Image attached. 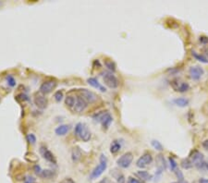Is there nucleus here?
<instances>
[{
  "mask_svg": "<svg viewBox=\"0 0 208 183\" xmlns=\"http://www.w3.org/2000/svg\"><path fill=\"white\" fill-rule=\"evenodd\" d=\"M65 105L73 112L76 113H80L82 111H84L88 106V103L86 101L83 100L80 96L78 94L71 95L70 93L67 95L65 99Z\"/></svg>",
  "mask_w": 208,
  "mask_h": 183,
  "instance_id": "1",
  "label": "nucleus"
},
{
  "mask_svg": "<svg viewBox=\"0 0 208 183\" xmlns=\"http://www.w3.org/2000/svg\"><path fill=\"white\" fill-rule=\"evenodd\" d=\"M74 133L79 139H80L83 141H90L91 136H92L91 135V131L89 130L88 127L84 123H81V122H80V123H78L75 126Z\"/></svg>",
  "mask_w": 208,
  "mask_h": 183,
  "instance_id": "2",
  "label": "nucleus"
},
{
  "mask_svg": "<svg viewBox=\"0 0 208 183\" xmlns=\"http://www.w3.org/2000/svg\"><path fill=\"white\" fill-rule=\"evenodd\" d=\"M107 159L106 155L101 154V156H100V164L92 171V173L90 175V178L91 179H94V178H99L104 173V171L107 169Z\"/></svg>",
  "mask_w": 208,
  "mask_h": 183,
  "instance_id": "3",
  "label": "nucleus"
},
{
  "mask_svg": "<svg viewBox=\"0 0 208 183\" xmlns=\"http://www.w3.org/2000/svg\"><path fill=\"white\" fill-rule=\"evenodd\" d=\"M76 93L83 100L86 101L88 104L94 103V102L97 100V95L94 93H93L92 91H89L87 89H79L76 91Z\"/></svg>",
  "mask_w": 208,
  "mask_h": 183,
  "instance_id": "4",
  "label": "nucleus"
},
{
  "mask_svg": "<svg viewBox=\"0 0 208 183\" xmlns=\"http://www.w3.org/2000/svg\"><path fill=\"white\" fill-rule=\"evenodd\" d=\"M132 160H133V154H132V153L128 152V153H125L124 154H122L117 160V164L121 168H128L131 166Z\"/></svg>",
  "mask_w": 208,
  "mask_h": 183,
  "instance_id": "5",
  "label": "nucleus"
},
{
  "mask_svg": "<svg viewBox=\"0 0 208 183\" xmlns=\"http://www.w3.org/2000/svg\"><path fill=\"white\" fill-rule=\"evenodd\" d=\"M94 120L100 122V123L103 125V127L106 129H107L110 126V124L112 123V117L107 112H101V113L95 115L94 117Z\"/></svg>",
  "mask_w": 208,
  "mask_h": 183,
  "instance_id": "6",
  "label": "nucleus"
},
{
  "mask_svg": "<svg viewBox=\"0 0 208 183\" xmlns=\"http://www.w3.org/2000/svg\"><path fill=\"white\" fill-rule=\"evenodd\" d=\"M103 80H104V83H105V84L107 87L111 88V89H115V88H117L118 86V80L116 78V76H114L110 72H105V73H104Z\"/></svg>",
  "mask_w": 208,
  "mask_h": 183,
  "instance_id": "7",
  "label": "nucleus"
},
{
  "mask_svg": "<svg viewBox=\"0 0 208 183\" xmlns=\"http://www.w3.org/2000/svg\"><path fill=\"white\" fill-rule=\"evenodd\" d=\"M152 162H153V156L151 155V154L145 153L137 160L136 166L140 168H145L149 165H151Z\"/></svg>",
  "mask_w": 208,
  "mask_h": 183,
  "instance_id": "8",
  "label": "nucleus"
},
{
  "mask_svg": "<svg viewBox=\"0 0 208 183\" xmlns=\"http://www.w3.org/2000/svg\"><path fill=\"white\" fill-rule=\"evenodd\" d=\"M33 102L35 106L40 108V109H45L47 105H48V101L47 99L45 97V95L42 93L41 92L40 93H36L34 94V98H33Z\"/></svg>",
  "mask_w": 208,
  "mask_h": 183,
  "instance_id": "9",
  "label": "nucleus"
},
{
  "mask_svg": "<svg viewBox=\"0 0 208 183\" xmlns=\"http://www.w3.org/2000/svg\"><path fill=\"white\" fill-rule=\"evenodd\" d=\"M171 84L173 89H175V91L179 93H185L190 89V85L187 83H184V81L180 80L179 79H176L172 80Z\"/></svg>",
  "mask_w": 208,
  "mask_h": 183,
  "instance_id": "10",
  "label": "nucleus"
},
{
  "mask_svg": "<svg viewBox=\"0 0 208 183\" xmlns=\"http://www.w3.org/2000/svg\"><path fill=\"white\" fill-rule=\"evenodd\" d=\"M56 87V80H46L40 86V92L43 94H47V93H50Z\"/></svg>",
  "mask_w": 208,
  "mask_h": 183,
  "instance_id": "11",
  "label": "nucleus"
},
{
  "mask_svg": "<svg viewBox=\"0 0 208 183\" xmlns=\"http://www.w3.org/2000/svg\"><path fill=\"white\" fill-rule=\"evenodd\" d=\"M190 72V75H191V78L194 80H198L201 79V77L203 75L204 71L203 69V68L199 67V66H194V67H192L189 70Z\"/></svg>",
  "mask_w": 208,
  "mask_h": 183,
  "instance_id": "12",
  "label": "nucleus"
},
{
  "mask_svg": "<svg viewBox=\"0 0 208 183\" xmlns=\"http://www.w3.org/2000/svg\"><path fill=\"white\" fill-rule=\"evenodd\" d=\"M40 153H41L42 155H43V157H44L46 160H47L48 162L54 163V164H56V163L54 154H53L46 146H41V148H40Z\"/></svg>",
  "mask_w": 208,
  "mask_h": 183,
  "instance_id": "13",
  "label": "nucleus"
},
{
  "mask_svg": "<svg viewBox=\"0 0 208 183\" xmlns=\"http://www.w3.org/2000/svg\"><path fill=\"white\" fill-rule=\"evenodd\" d=\"M191 161L194 166H199L203 162V155L199 151H194L191 155Z\"/></svg>",
  "mask_w": 208,
  "mask_h": 183,
  "instance_id": "14",
  "label": "nucleus"
},
{
  "mask_svg": "<svg viewBox=\"0 0 208 183\" xmlns=\"http://www.w3.org/2000/svg\"><path fill=\"white\" fill-rule=\"evenodd\" d=\"M87 81H88V83H89L91 86H93V87H94V88L100 90L101 92H106V91H107L106 88L104 87V86H102V85L99 83V81H98L95 78H90V79H88Z\"/></svg>",
  "mask_w": 208,
  "mask_h": 183,
  "instance_id": "15",
  "label": "nucleus"
},
{
  "mask_svg": "<svg viewBox=\"0 0 208 183\" xmlns=\"http://www.w3.org/2000/svg\"><path fill=\"white\" fill-rule=\"evenodd\" d=\"M69 130H70V126L64 124V125H60V126H58V127L56 129L55 132H56V134L58 135V136H63V135H65V134L69 131Z\"/></svg>",
  "mask_w": 208,
  "mask_h": 183,
  "instance_id": "16",
  "label": "nucleus"
},
{
  "mask_svg": "<svg viewBox=\"0 0 208 183\" xmlns=\"http://www.w3.org/2000/svg\"><path fill=\"white\" fill-rule=\"evenodd\" d=\"M174 104L179 107H185L189 105V100L186 99L184 97H179V98H176L174 99Z\"/></svg>",
  "mask_w": 208,
  "mask_h": 183,
  "instance_id": "17",
  "label": "nucleus"
},
{
  "mask_svg": "<svg viewBox=\"0 0 208 183\" xmlns=\"http://www.w3.org/2000/svg\"><path fill=\"white\" fill-rule=\"evenodd\" d=\"M71 157H72V160L73 162H78L80 157H81V151L79 147H74L72 148V151H71Z\"/></svg>",
  "mask_w": 208,
  "mask_h": 183,
  "instance_id": "18",
  "label": "nucleus"
},
{
  "mask_svg": "<svg viewBox=\"0 0 208 183\" xmlns=\"http://www.w3.org/2000/svg\"><path fill=\"white\" fill-rule=\"evenodd\" d=\"M136 176H138L139 178H142V180H150L152 178V176L147 171H143V170L138 171L136 173Z\"/></svg>",
  "mask_w": 208,
  "mask_h": 183,
  "instance_id": "19",
  "label": "nucleus"
},
{
  "mask_svg": "<svg viewBox=\"0 0 208 183\" xmlns=\"http://www.w3.org/2000/svg\"><path fill=\"white\" fill-rule=\"evenodd\" d=\"M120 148H121V145H120V144L119 142L118 141H113L112 142H111V144H110V152L112 153V154H116V153H118L119 150H120Z\"/></svg>",
  "mask_w": 208,
  "mask_h": 183,
  "instance_id": "20",
  "label": "nucleus"
},
{
  "mask_svg": "<svg viewBox=\"0 0 208 183\" xmlns=\"http://www.w3.org/2000/svg\"><path fill=\"white\" fill-rule=\"evenodd\" d=\"M39 176L41 178H51L54 176V170H51V169H43Z\"/></svg>",
  "mask_w": 208,
  "mask_h": 183,
  "instance_id": "21",
  "label": "nucleus"
},
{
  "mask_svg": "<svg viewBox=\"0 0 208 183\" xmlns=\"http://www.w3.org/2000/svg\"><path fill=\"white\" fill-rule=\"evenodd\" d=\"M105 66L111 71H115L116 70V64L114 61H112L111 59H105Z\"/></svg>",
  "mask_w": 208,
  "mask_h": 183,
  "instance_id": "22",
  "label": "nucleus"
},
{
  "mask_svg": "<svg viewBox=\"0 0 208 183\" xmlns=\"http://www.w3.org/2000/svg\"><path fill=\"white\" fill-rule=\"evenodd\" d=\"M193 56L197 60L201 61V62H203V63H208V58L205 57V56H203V55H199V54H197L196 52L193 51Z\"/></svg>",
  "mask_w": 208,
  "mask_h": 183,
  "instance_id": "23",
  "label": "nucleus"
},
{
  "mask_svg": "<svg viewBox=\"0 0 208 183\" xmlns=\"http://www.w3.org/2000/svg\"><path fill=\"white\" fill-rule=\"evenodd\" d=\"M193 164L190 159H184L181 162V167L185 169H189V168H193Z\"/></svg>",
  "mask_w": 208,
  "mask_h": 183,
  "instance_id": "24",
  "label": "nucleus"
},
{
  "mask_svg": "<svg viewBox=\"0 0 208 183\" xmlns=\"http://www.w3.org/2000/svg\"><path fill=\"white\" fill-rule=\"evenodd\" d=\"M157 162L159 163V164H158L159 170H163V169H165V162L164 157H163L161 154H159V155H158V157H157Z\"/></svg>",
  "mask_w": 208,
  "mask_h": 183,
  "instance_id": "25",
  "label": "nucleus"
},
{
  "mask_svg": "<svg viewBox=\"0 0 208 183\" xmlns=\"http://www.w3.org/2000/svg\"><path fill=\"white\" fill-rule=\"evenodd\" d=\"M151 144H152V146H153L155 150H157V151H162V150H163V146H162V144H160V142H159L158 141H155V140L152 141H151Z\"/></svg>",
  "mask_w": 208,
  "mask_h": 183,
  "instance_id": "26",
  "label": "nucleus"
},
{
  "mask_svg": "<svg viewBox=\"0 0 208 183\" xmlns=\"http://www.w3.org/2000/svg\"><path fill=\"white\" fill-rule=\"evenodd\" d=\"M169 164H170L171 170L176 171L177 170V168H178V165H177V162L175 161V159L173 157H169Z\"/></svg>",
  "mask_w": 208,
  "mask_h": 183,
  "instance_id": "27",
  "label": "nucleus"
},
{
  "mask_svg": "<svg viewBox=\"0 0 208 183\" xmlns=\"http://www.w3.org/2000/svg\"><path fill=\"white\" fill-rule=\"evenodd\" d=\"M54 97H55V100L56 102H60L62 100V98H63V92H62V91L56 92L55 94H54Z\"/></svg>",
  "mask_w": 208,
  "mask_h": 183,
  "instance_id": "28",
  "label": "nucleus"
},
{
  "mask_svg": "<svg viewBox=\"0 0 208 183\" xmlns=\"http://www.w3.org/2000/svg\"><path fill=\"white\" fill-rule=\"evenodd\" d=\"M7 80H8V84H9V86H11V87L15 86V84H16V80H15V79H14L11 75H9V76L7 77Z\"/></svg>",
  "mask_w": 208,
  "mask_h": 183,
  "instance_id": "29",
  "label": "nucleus"
},
{
  "mask_svg": "<svg viewBox=\"0 0 208 183\" xmlns=\"http://www.w3.org/2000/svg\"><path fill=\"white\" fill-rule=\"evenodd\" d=\"M27 139H28V141L30 142V144H34L36 142V137L32 134V133H30L27 135Z\"/></svg>",
  "mask_w": 208,
  "mask_h": 183,
  "instance_id": "30",
  "label": "nucleus"
},
{
  "mask_svg": "<svg viewBox=\"0 0 208 183\" xmlns=\"http://www.w3.org/2000/svg\"><path fill=\"white\" fill-rule=\"evenodd\" d=\"M35 182V178L33 177H26V178H24V182L23 183H34Z\"/></svg>",
  "mask_w": 208,
  "mask_h": 183,
  "instance_id": "31",
  "label": "nucleus"
},
{
  "mask_svg": "<svg viewBox=\"0 0 208 183\" xmlns=\"http://www.w3.org/2000/svg\"><path fill=\"white\" fill-rule=\"evenodd\" d=\"M117 181L118 183H125V177L122 174H119L117 177Z\"/></svg>",
  "mask_w": 208,
  "mask_h": 183,
  "instance_id": "32",
  "label": "nucleus"
},
{
  "mask_svg": "<svg viewBox=\"0 0 208 183\" xmlns=\"http://www.w3.org/2000/svg\"><path fill=\"white\" fill-rule=\"evenodd\" d=\"M128 183H141V181L139 179L133 178V177H130L128 178Z\"/></svg>",
  "mask_w": 208,
  "mask_h": 183,
  "instance_id": "33",
  "label": "nucleus"
},
{
  "mask_svg": "<svg viewBox=\"0 0 208 183\" xmlns=\"http://www.w3.org/2000/svg\"><path fill=\"white\" fill-rule=\"evenodd\" d=\"M33 169H34V172H35V174H37L38 176L41 174L42 170H43V169H42V168H40V166H38V165H35V166H34V168H33Z\"/></svg>",
  "mask_w": 208,
  "mask_h": 183,
  "instance_id": "34",
  "label": "nucleus"
},
{
  "mask_svg": "<svg viewBox=\"0 0 208 183\" xmlns=\"http://www.w3.org/2000/svg\"><path fill=\"white\" fill-rule=\"evenodd\" d=\"M59 183H75V181H74L72 178H65V179H63V180H61Z\"/></svg>",
  "mask_w": 208,
  "mask_h": 183,
  "instance_id": "35",
  "label": "nucleus"
},
{
  "mask_svg": "<svg viewBox=\"0 0 208 183\" xmlns=\"http://www.w3.org/2000/svg\"><path fill=\"white\" fill-rule=\"evenodd\" d=\"M200 41L202 43H208V38L206 37H200Z\"/></svg>",
  "mask_w": 208,
  "mask_h": 183,
  "instance_id": "36",
  "label": "nucleus"
},
{
  "mask_svg": "<svg viewBox=\"0 0 208 183\" xmlns=\"http://www.w3.org/2000/svg\"><path fill=\"white\" fill-rule=\"evenodd\" d=\"M199 183H208V178H200L199 179Z\"/></svg>",
  "mask_w": 208,
  "mask_h": 183,
  "instance_id": "37",
  "label": "nucleus"
},
{
  "mask_svg": "<svg viewBox=\"0 0 208 183\" xmlns=\"http://www.w3.org/2000/svg\"><path fill=\"white\" fill-rule=\"evenodd\" d=\"M98 183H109V180H108V178H105L104 179H102L100 182H98Z\"/></svg>",
  "mask_w": 208,
  "mask_h": 183,
  "instance_id": "38",
  "label": "nucleus"
},
{
  "mask_svg": "<svg viewBox=\"0 0 208 183\" xmlns=\"http://www.w3.org/2000/svg\"><path fill=\"white\" fill-rule=\"evenodd\" d=\"M109 183H112V182H109Z\"/></svg>",
  "mask_w": 208,
  "mask_h": 183,
  "instance_id": "39",
  "label": "nucleus"
}]
</instances>
